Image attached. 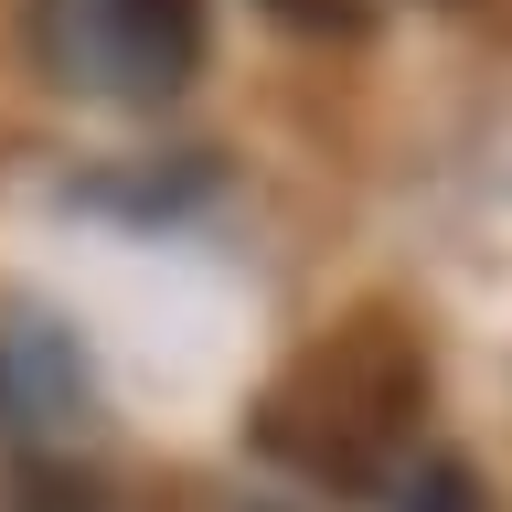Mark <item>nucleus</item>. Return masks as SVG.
I'll list each match as a JSON object with an SVG mask.
<instances>
[{"label":"nucleus","mask_w":512,"mask_h":512,"mask_svg":"<svg viewBox=\"0 0 512 512\" xmlns=\"http://www.w3.org/2000/svg\"><path fill=\"white\" fill-rule=\"evenodd\" d=\"M416 416H427V342L395 310H352L278 363V384L256 395V448L331 502H374L406 480Z\"/></svg>","instance_id":"nucleus-1"},{"label":"nucleus","mask_w":512,"mask_h":512,"mask_svg":"<svg viewBox=\"0 0 512 512\" xmlns=\"http://www.w3.org/2000/svg\"><path fill=\"white\" fill-rule=\"evenodd\" d=\"M406 512H480V502H470V470H459V459H427L416 491H406Z\"/></svg>","instance_id":"nucleus-3"},{"label":"nucleus","mask_w":512,"mask_h":512,"mask_svg":"<svg viewBox=\"0 0 512 512\" xmlns=\"http://www.w3.org/2000/svg\"><path fill=\"white\" fill-rule=\"evenodd\" d=\"M32 64L96 107H160L203 75V0H32Z\"/></svg>","instance_id":"nucleus-2"},{"label":"nucleus","mask_w":512,"mask_h":512,"mask_svg":"<svg viewBox=\"0 0 512 512\" xmlns=\"http://www.w3.org/2000/svg\"><path fill=\"white\" fill-rule=\"evenodd\" d=\"M448 11H480V0H448Z\"/></svg>","instance_id":"nucleus-4"}]
</instances>
